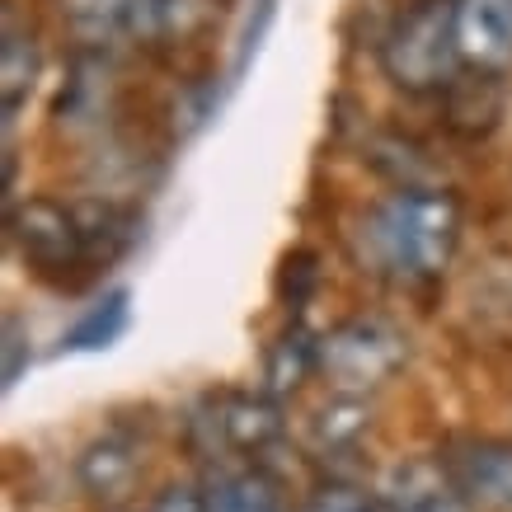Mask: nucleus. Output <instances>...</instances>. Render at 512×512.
Masks as SVG:
<instances>
[{"mask_svg":"<svg viewBox=\"0 0 512 512\" xmlns=\"http://www.w3.org/2000/svg\"><path fill=\"white\" fill-rule=\"evenodd\" d=\"M447 475L461 494L484 512H512V442L503 437H466L447 451Z\"/></svg>","mask_w":512,"mask_h":512,"instance_id":"0eeeda50","label":"nucleus"},{"mask_svg":"<svg viewBox=\"0 0 512 512\" xmlns=\"http://www.w3.org/2000/svg\"><path fill=\"white\" fill-rule=\"evenodd\" d=\"M428 5H451V0H428Z\"/></svg>","mask_w":512,"mask_h":512,"instance_id":"4be33fe9","label":"nucleus"},{"mask_svg":"<svg viewBox=\"0 0 512 512\" xmlns=\"http://www.w3.org/2000/svg\"><path fill=\"white\" fill-rule=\"evenodd\" d=\"M127 320H132V296L118 287V292H109L104 301H94L90 311L66 329L62 343L71 348V353H94V348H109V343L123 339Z\"/></svg>","mask_w":512,"mask_h":512,"instance_id":"dca6fc26","label":"nucleus"},{"mask_svg":"<svg viewBox=\"0 0 512 512\" xmlns=\"http://www.w3.org/2000/svg\"><path fill=\"white\" fill-rule=\"evenodd\" d=\"M306 512H381V498L362 494L353 484H325V489L306 503Z\"/></svg>","mask_w":512,"mask_h":512,"instance_id":"f3484780","label":"nucleus"},{"mask_svg":"<svg viewBox=\"0 0 512 512\" xmlns=\"http://www.w3.org/2000/svg\"><path fill=\"white\" fill-rule=\"evenodd\" d=\"M315 254L311 249H296V254H287V273H282V296L292 301V306H301L306 296H311V287H315Z\"/></svg>","mask_w":512,"mask_h":512,"instance_id":"a211bd4d","label":"nucleus"},{"mask_svg":"<svg viewBox=\"0 0 512 512\" xmlns=\"http://www.w3.org/2000/svg\"><path fill=\"white\" fill-rule=\"evenodd\" d=\"M442 118L456 137H489L503 118V85L489 71H461L442 90Z\"/></svg>","mask_w":512,"mask_h":512,"instance_id":"9d476101","label":"nucleus"},{"mask_svg":"<svg viewBox=\"0 0 512 512\" xmlns=\"http://www.w3.org/2000/svg\"><path fill=\"white\" fill-rule=\"evenodd\" d=\"M151 512H207V498H202V489H188V484H174V489H165V494H156V503H151Z\"/></svg>","mask_w":512,"mask_h":512,"instance_id":"6ab92c4d","label":"nucleus"},{"mask_svg":"<svg viewBox=\"0 0 512 512\" xmlns=\"http://www.w3.org/2000/svg\"><path fill=\"white\" fill-rule=\"evenodd\" d=\"M390 503L400 512H480L456 484H451L447 466H428V461H414V466L395 470Z\"/></svg>","mask_w":512,"mask_h":512,"instance_id":"9b49d317","label":"nucleus"},{"mask_svg":"<svg viewBox=\"0 0 512 512\" xmlns=\"http://www.w3.org/2000/svg\"><path fill=\"white\" fill-rule=\"evenodd\" d=\"M367 428H372V409H367V400L334 395V400L311 419V451L320 456V461H329V456H348V451H357V442H362Z\"/></svg>","mask_w":512,"mask_h":512,"instance_id":"f8f14e48","label":"nucleus"},{"mask_svg":"<svg viewBox=\"0 0 512 512\" xmlns=\"http://www.w3.org/2000/svg\"><path fill=\"white\" fill-rule=\"evenodd\" d=\"M193 433L202 437V451L221 461V456H259L282 437V409L273 395H254V390H226L217 400H207Z\"/></svg>","mask_w":512,"mask_h":512,"instance_id":"423d86ee","label":"nucleus"},{"mask_svg":"<svg viewBox=\"0 0 512 512\" xmlns=\"http://www.w3.org/2000/svg\"><path fill=\"white\" fill-rule=\"evenodd\" d=\"M38 76V38L33 29H19V15L5 10V47H0V80H5V132L15 123L24 94L33 90Z\"/></svg>","mask_w":512,"mask_h":512,"instance_id":"ddd939ff","label":"nucleus"},{"mask_svg":"<svg viewBox=\"0 0 512 512\" xmlns=\"http://www.w3.org/2000/svg\"><path fill=\"white\" fill-rule=\"evenodd\" d=\"M76 38L94 47L113 43H188L217 15V0H71L66 5Z\"/></svg>","mask_w":512,"mask_h":512,"instance_id":"7ed1b4c3","label":"nucleus"},{"mask_svg":"<svg viewBox=\"0 0 512 512\" xmlns=\"http://www.w3.org/2000/svg\"><path fill=\"white\" fill-rule=\"evenodd\" d=\"M404 357H409V343L400 329L376 320V315H362V320H348L320 339V376L329 381L334 395L367 400L372 390H381L400 372Z\"/></svg>","mask_w":512,"mask_h":512,"instance_id":"39448f33","label":"nucleus"},{"mask_svg":"<svg viewBox=\"0 0 512 512\" xmlns=\"http://www.w3.org/2000/svg\"><path fill=\"white\" fill-rule=\"evenodd\" d=\"M19 353H24V339H19V320L10 315L5 320V386L19 381Z\"/></svg>","mask_w":512,"mask_h":512,"instance_id":"aec40b11","label":"nucleus"},{"mask_svg":"<svg viewBox=\"0 0 512 512\" xmlns=\"http://www.w3.org/2000/svg\"><path fill=\"white\" fill-rule=\"evenodd\" d=\"M202 498L207 512H278V484L264 470H217Z\"/></svg>","mask_w":512,"mask_h":512,"instance_id":"2eb2a0df","label":"nucleus"},{"mask_svg":"<svg viewBox=\"0 0 512 512\" xmlns=\"http://www.w3.org/2000/svg\"><path fill=\"white\" fill-rule=\"evenodd\" d=\"M456 5H414L409 15L395 19V29L381 38V66L386 76L409 94L447 90L456 71Z\"/></svg>","mask_w":512,"mask_h":512,"instance_id":"20e7f679","label":"nucleus"},{"mask_svg":"<svg viewBox=\"0 0 512 512\" xmlns=\"http://www.w3.org/2000/svg\"><path fill=\"white\" fill-rule=\"evenodd\" d=\"M456 47L475 71H503L512 62V0H456Z\"/></svg>","mask_w":512,"mask_h":512,"instance_id":"1a4fd4ad","label":"nucleus"},{"mask_svg":"<svg viewBox=\"0 0 512 512\" xmlns=\"http://www.w3.org/2000/svg\"><path fill=\"white\" fill-rule=\"evenodd\" d=\"M10 240L43 282L80 292L132 245V217L104 198H33L10 212Z\"/></svg>","mask_w":512,"mask_h":512,"instance_id":"f257e3e1","label":"nucleus"},{"mask_svg":"<svg viewBox=\"0 0 512 512\" xmlns=\"http://www.w3.org/2000/svg\"><path fill=\"white\" fill-rule=\"evenodd\" d=\"M141 475V442L127 428H109L80 451L76 480L94 503H123Z\"/></svg>","mask_w":512,"mask_h":512,"instance_id":"6e6552de","label":"nucleus"},{"mask_svg":"<svg viewBox=\"0 0 512 512\" xmlns=\"http://www.w3.org/2000/svg\"><path fill=\"white\" fill-rule=\"evenodd\" d=\"M311 372H320V339H311L306 325H287L282 339L268 348V367H264L268 395L278 400L287 390H301V381Z\"/></svg>","mask_w":512,"mask_h":512,"instance_id":"4468645a","label":"nucleus"},{"mask_svg":"<svg viewBox=\"0 0 512 512\" xmlns=\"http://www.w3.org/2000/svg\"><path fill=\"white\" fill-rule=\"evenodd\" d=\"M461 240V207L442 188H400L362 221V259L395 282H433Z\"/></svg>","mask_w":512,"mask_h":512,"instance_id":"f03ea898","label":"nucleus"},{"mask_svg":"<svg viewBox=\"0 0 512 512\" xmlns=\"http://www.w3.org/2000/svg\"><path fill=\"white\" fill-rule=\"evenodd\" d=\"M381 512H400V508H395V503H390V498H381Z\"/></svg>","mask_w":512,"mask_h":512,"instance_id":"412c9836","label":"nucleus"}]
</instances>
